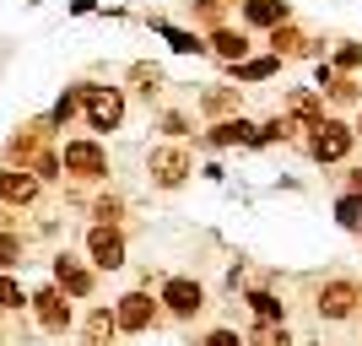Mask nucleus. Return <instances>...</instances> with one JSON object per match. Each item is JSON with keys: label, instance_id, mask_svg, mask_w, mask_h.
<instances>
[{"label": "nucleus", "instance_id": "nucleus-1", "mask_svg": "<svg viewBox=\"0 0 362 346\" xmlns=\"http://www.w3.org/2000/svg\"><path fill=\"white\" fill-rule=\"evenodd\" d=\"M60 168H65V179L81 184V190H103L114 179L108 146L98 136H60Z\"/></svg>", "mask_w": 362, "mask_h": 346}, {"label": "nucleus", "instance_id": "nucleus-2", "mask_svg": "<svg viewBox=\"0 0 362 346\" xmlns=\"http://www.w3.org/2000/svg\"><path fill=\"white\" fill-rule=\"evenodd\" d=\"M124 120H130V92H124L119 81H87V87H81V125H87L98 141L114 136Z\"/></svg>", "mask_w": 362, "mask_h": 346}, {"label": "nucleus", "instance_id": "nucleus-3", "mask_svg": "<svg viewBox=\"0 0 362 346\" xmlns=\"http://www.w3.org/2000/svg\"><path fill=\"white\" fill-rule=\"evenodd\" d=\"M298 151L314 168H341V163H351V151H357V130H351L346 114H330L325 125H314V130L303 136Z\"/></svg>", "mask_w": 362, "mask_h": 346}, {"label": "nucleus", "instance_id": "nucleus-4", "mask_svg": "<svg viewBox=\"0 0 362 346\" xmlns=\"http://www.w3.org/2000/svg\"><path fill=\"white\" fill-rule=\"evenodd\" d=\"M146 179L157 195H179L184 184L195 179V146H179V141H157L146 151Z\"/></svg>", "mask_w": 362, "mask_h": 346}, {"label": "nucleus", "instance_id": "nucleus-5", "mask_svg": "<svg viewBox=\"0 0 362 346\" xmlns=\"http://www.w3.org/2000/svg\"><path fill=\"white\" fill-rule=\"evenodd\" d=\"M206 282L200 276H184V271H173V276H163L157 282V303H163V319H173V325H195L200 314H206Z\"/></svg>", "mask_w": 362, "mask_h": 346}, {"label": "nucleus", "instance_id": "nucleus-6", "mask_svg": "<svg viewBox=\"0 0 362 346\" xmlns=\"http://www.w3.org/2000/svg\"><path fill=\"white\" fill-rule=\"evenodd\" d=\"M108 308H114V330H119V335H151V330H163V303H157L151 287H130V292H119Z\"/></svg>", "mask_w": 362, "mask_h": 346}, {"label": "nucleus", "instance_id": "nucleus-7", "mask_svg": "<svg viewBox=\"0 0 362 346\" xmlns=\"http://www.w3.org/2000/svg\"><path fill=\"white\" fill-rule=\"evenodd\" d=\"M28 314H33V325H38L44 335H76V308H71V298H65L54 282L28 287Z\"/></svg>", "mask_w": 362, "mask_h": 346}, {"label": "nucleus", "instance_id": "nucleus-8", "mask_svg": "<svg viewBox=\"0 0 362 346\" xmlns=\"http://www.w3.org/2000/svg\"><path fill=\"white\" fill-rule=\"evenodd\" d=\"M81 249H87L81 260H87L98 276H114V271H124V265H130V233H124V227H92V222H87Z\"/></svg>", "mask_w": 362, "mask_h": 346}, {"label": "nucleus", "instance_id": "nucleus-9", "mask_svg": "<svg viewBox=\"0 0 362 346\" xmlns=\"http://www.w3.org/2000/svg\"><path fill=\"white\" fill-rule=\"evenodd\" d=\"M255 136H259V120H249V114H233V120H216V125H200L195 141L189 146L195 151H255Z\"/></svg>", "mask_w": 362, "mask_h": 346}, {"label": "nucleus", "instance_id": "nucleus-10", "mask_svg": "<svg viewBox=\"0 0 362 346\" xmlns=\"http://www.w3.org/2000/svg\"><path fill=\"white\" fill-rule=\"evenodd\" d=\"M362 308V282L357 276H330V282L314 287V314L325 319V325H346V319H357Z\"/></svg>", "mask_w": 362, "mask_h": 346}, {"label": "nucleus", "instance_id": "nucleus-11", "mask_svg": "<svg viewBox=\"0 0 362 346\" xmlns=\"http://www.w3.org/2000/svg\"><path fill=\"white\" fill-rule=\"evenodd\" d=\"M49 282L60 287L71 303L98 298V271H92V265L76 255V249H54V255H49Z\"/></svg>", "mask_w": 362, "mask_h": 346}, {"label": "nucleus", "instance_id": "nucleus-12", "mask_svg": "<svg viewBox=\"0 0 362 346\" xmlns=\"http://www.w3.org/2000/svg\"><path fill=\"white\" fill-rule=\"evenodd\" d=\"M265 54H276V60H325L330 44H325L319 33H308L298 16H292V22H281V28L265 33Z\"/></svg>", "mask_w": 362, "mask_h": 346}, {"label": "nucleus", "instance_id": "nucleus-13", "mask_svg": "<svg viewBox=\"0 0 362 346\" xmlns=\"http://www.w3.org/2000/svg\"><path fill=\"white\" fill-rule=\"evenodd\" d=\"M44 146H54V130H49L44 114H33V120H22L6 136V146H0V163H11V168H33V157Z\"/></svg>", "mask_w": 362, "mask_h": 346}, {"label": "nucleus", "instance_id": "nucleus-14", "mask_svg": "<svg viewBox=\"0 0 362 346\" xmlns=\"http://www.w3.org/2000/svg\"><path fill=\"white\" fill-rule=\"evenodd\" d=\"M249 54H259V44H255V33H243L238 22H222V28L206 33V60H216L222 71L238 65V60H249Z\"/></svg>", "mask_w": 362, "mask_h": 346}, {"label": "nucleus", "instance_id": "nucleus-15", "mask_svg": "<svg viewBox=\"0 0 362 346\" xmlns=\"http://www.w3.org/2000/svg\"><path fill=\"white\" fill-rule=\"evenodd\" d=\"M136 103H146V108H163V98H168V71L157 60H130L124 65V81H119Z\"/></svg>", "mask_w": 362, "mask_h": 346}, {"label": "nucleus", "instance_id": "nucleus-16", "mask_svg": "<svg viewBox=\"0 0 362 346\" xmlns=\"http://www.w3.org/2000/svg\"><path fill=\"white\" fill-rule=\"evenodd\" d=\"M49 190L38 179H33L28 168H11V163H0V206L6 211H33L38 200H44Z\"/></svg>", "mask_w": 362, "mask_h": 346}, {"label": "nucleus", "instance_id": "nucleus-17", "mask_svg": "<svg viewBox=\"0 0 362 346\" xmlns=\"http://www.w3.org/2000/svg\"><path fill=\"white\" fill-rule=\"evenodd\" d=\"M141 22H146V28L157 33V38H163V44L173 49V54H189V60H206V33L184 28V22H168L163 11H146Z\"/></svg>", "mask_w": 362, "mask_h": 346}, {"label": "nucleus", "instance_id": "nucleus-18", "mask_svg": "<svg viewBox=\"0 0 362 346\" xmlns=\"http://www.w3.org/2000/svg\"><path fill=\"white\" fill-rule=\"evenodd\" d=\"M233 6H238V28L259 33V38L281 22H292V0H233Z\"/></svg>", "mask_w": 362, "mask_h": 346}, {"label": "nucleus", "instance_id": "nucleus-19", "mask_svg": "<svg viewBox=\"0 0 362 346\" xmlns=\"http://www.w3.org/2000/svg\"><path fill=\"white\" fill-rule=\"evenodd\" d=\"M195 114H200L206 125H216V120H233V114H243V87H233V81L200 87V92H195Z\"/></svg>", "mask_w": 362, "mask_h": 346}, {"label": "nucleus", "instance_id": "nucleus-20", "mask_svg": "<svg viewBox=\"0 0 362 346\" xmlns=\"http://www.w3.org/2000/svg\"><path fill=\"white\" fill-rule=\"evenodd\" d=\"M281 114L303 125V136H308L314 125H325V120H330V108H325V98H319L314 87H287V92H281Z\"/></svg>", "mask_w": 362, "mask_h": 346}, {"label": "nucleus", "instance_id": "nucleus-21", "mask_svg": "<svg viewBox=\"0 0 362 346\" xmlns=\"http://www.w3.org/2000/svg\"><path fill=\"white\" fill-rule=\"evenodd\" d=\"M81 87H87V76H76V81H65L60 87V98H54V103H49V130H54V141L60 136H71V125L81 120Z\"/></svg>", "mask_w": 362, "mask_h": 346}, {"label": "nucleus", "instance_id": "nucleus-22", "mask_svg": "<svg viewBox=\"0 0 362 346\" xmlns=\"http://www.w3.org/2000/svg\"><path fill=\"white\" fill-rule=\"evenodd\" d=\"M281 65L287 60H276V54H249V60H238V65H227V81L233 87H259V81H276L281 76Z\"/></svg>", "mask_w": 362, "mask_h": 346}, {"label": "nucleus", "instance_id": "nucleus-23", "mask_svg": "<svg viewBox=\"0 0 362 346\" xmlns=\"http://www.w3.org/2000/svg\"><path fill=\"white\" fill-rule=\"evenodd\" d=\"M87 217H92V227H124V217H130V200H124L114 184H103V190H92Z\"/></svg>", "mask_w": 362, "mask_h": 346}, {"label": "nucleus", "instance_id": "nucleus-24", "mask_svg": "<svg viewBox=\"0 0 362 346\" xmlns=\"http://www.w3.org/2000/svg\"><path fill=\"white\" fill-rule=\"evenodd\" d=\"M319 98H325V108H330V114H357V103H362V76H341L335 71L330 81H325V87H314Z\"/></svg>", "mask_w": 362, "mask_h": 346}, {"label": "nucleus", "instance_id": "nucleus-25", "mask_svg": "<svg viewBox=\"0 0 362 346\" xmlns=\"http://www.w3.org/2000/svg\"><path fill=\"white\" fill-rule=\"evenodd\" d=\"M265 146H303V125L276 108L271 120H259V136H255V151H265Z\"/></svg>", "mask_w": 362, "mask_h": 346}, {"label": "nucleus", "instance_id": "nucleus-26", "mask_svg": "<svg viewBox=\"0 0 362 346\" xmlns=\"http://www.w3.org/2000/svg\"><path fill=\"white\" fill-rule=\"evenodd\" d=\"M151 125H157V136H163V141H179V146H189V141H195V114H189V108H168V103H163Z\"/></svg>", "mask_w": 362, "mask_h": 346}, {"label": "nucleus", "instance_id": "nucleus-27", "mask_svg": "<svg viewBox=\"0 0 362 346\" xmlns=\"http://www.w3.org/2000/svg\"><path fill=\"white\" fill-rule=\"evenodd\" d=\"M184 11H189V28L195 33H211L222 22H233V0H184Z\"/></svg>", "mask_w": 362, "mask_h": 346}, {"label": "nucleus", "instance_id": "nucleus-28", "mask_svg": "<svg viewBox=\"0 0 362 346\" xmlns=\"http://www.w3.org/2000/svg\"><path fill=\"white\" fill-rule=\"evenodd\" d=\"M76 335H81V346H114V341H119V330H114V308H92V314L76 325Z\"/></svg>", "mask_w": 362, "mask_h": 346}, {"label": "nucleus", "instance_id": "nucleus-29", "mask_svg": "<svg viewBox=\"0 0 362 346\" xmlns=\"http://www.w3.org/2000/svg\"><path fill=\"white\" fill-rule=\"evenodd\" d=\"M243 298L255 308V325H287V298H276L271 287H249Z\"/></svg>", "mask_w": 362, "mask_h": 346}, {"label": "nucleus", "instance_id": "nucleus-30", "mask_svg": "<svg viewBox=\"0 0 362 346\" xmlns=\"http://www.w3.org/2000/svg\"><path fill=\"white\" fill-rule=\"evenodd\" d=\"M325 60H330V71H341V76H362V38H335Z\"/></svg>", "mask_w": 362, "mask_h": 346}, {"label": "nucleus", "instance_id": "nucleus-31", "mask_svg": "<svg viewBox=\"0 0 362 346\" xmlns=\"http://www.w3.org/2000/svg\"><path fill=\"white\" fill-rule=\"evenodd\" d=\"M28 249H33L28 233H0V271L16 276L22 265H28Z\"/></svg>", "mask_w": 362, "mask_h": 346}, {"label": "nucleus", "instance_id": "nucleus-32", "mask_svg": "<svg viewBox=\"0 0 362 346\" xmlns=\"http://www.w3.org/2000/svg\"><path fill=\"white\" fill-rule=\"evenodd\" d=\"M33 179L44 184V190H54V184H65V168H60V141L54 146H44L38 157H33V168H28Z\"/></svg>", "mask_w": 362, "mask_h": 346}, {"label": "nucleus", "instance_id": "nucleus-33", "mask_svg": "<svg viewBox=\"0 0 362 346\" xmlns=\"http://www.w3.org/2000/svg\"><path fill=\"white\" fill-rule=\"evenodd\" d=\"M0 314H28V287H22V276L0 271Z\"/></svg>", "mask_w": 362, "mask_h": 346}, {"label": "nucleus", "instance_id": "nucleus-34", "mask_svg": "<svg viewBox=\"0 0 362 346\" xmlns=\"http://www.w3.org/2000/svg\"><path fill=\"white\" fill-rule=\"evenodd\" d=\"M335 227L341 233H362V195H335Z\"/></svg>", "mask_w": 362, "mask_h": 346}, {"label": "nucleus", "instance_id": "nucleus-35", "mask_svg": "<svg viewBox=\"0 0 362 346\" xmlns=\"http://www.w3.org/2000/svg\"><path fill=\"white\" fill-rule=\"evenodd\" d=\"M243 346H292V330L287 325H249V330H243Z\"/></svg>", "mask_w": 362, "mask_h": 346}, {"label": "nucleus", "instance_id": "nucleus-36", "mask_svg": "<svg viewBox=\"0 0 362 346\" xmlns=\"http://www.w3.org/2000/svg\"><path fill=\"white\" fill-rule=\"evenodd\" d=\"M195 346H243V335H238V330H227V325H216V330H206Z\"/></svg>", "mask_w": 362, "mask_h": 346}, {"label": "nucleus", "instance_id": "nucleus-37", "mask_svg": "<svg viewBox=\"0 0 362 346\" xmlns=\"http://www.w3.org/2000/svg\"><path fill=\"white\" fill-rule=\"evenodd\" d=\"M341 190H346V195H362V163H357V168H346V173H341Z\"/></svg>", "mask_w": 362, "mask_h": 346}, {"label": "nucleus", "instance_id": "nucleus-38", "mask_svg": "<svg viewBox=\"0 0 362 346\" xmlns=\"http://www.w3.org/2000/svg\"><path fill=\"white\" fill-rule=\"evenodd\" d=\"M98 6H103V0H71L65 11H71V16H98Z\"/></svg>", "mask_w": 362, "mask_h": 346}, {"label": "nucleus", "instance_id": "nucleus-39", "mask_svg": "<svg viewBox=\"0 0 362 346\" xmlns=\"http://www.w3.org/2000/svg\"><path fill=\"white\" fill-rule=\"evenodd\" d=\"M200 173H206V179H211V184H222V179H227V168L216 163V157H206V163H200Z\"/></svg>", "mask_w": 362, "mask_h": 346}, {"label": "nucleus", "instance_id": "nucleus-40", "mask_svg": "<svg viewBox=\"0 0 362 346\" xmlns=\"http://www.w3.org/2000/svg\"><path fill=\"white\" fill-rule=\"evenodd\" d=\"M351 130H357V141H362V103H357V114H351Z\"/></svg>", "mask_w": 362, "mask_h": 346}, {"label": "nucleus", "instance_id": "nucleus-41", "mask_svg": "<svg viewBox=\"0 0 362 346\" xmlns=\"http://www.w3.org/2000/svg\"><path fill=\"white\" fill-rule=\"evenodd\" d=\"M357 314H362V308H357Z\"/></svg>", "mask_w": 362, "mask_h": 346}, {"label": "nucleus", "instance_id": "nucleus-42", "mask_svg": "<svg viewBox=\"0 0 362 346\" xmlns=\"http://www.w3.org/2000/svg\"><path fill=\"white\" fill-rule=\"evenodd\" d=\"M357 238H362V233H357Z\"/></svg>", "mask_w": 362, "mask_h": 346}]
</instances>
